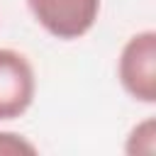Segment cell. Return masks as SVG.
Here are the masks:
<instances>
[{"label": "cell", "instance_id": "cell-1", "mask_svg": "<svg viewBox=\"0 0 156 156\" xmlns=\"http://www.w3.org/2000/svg\"><path fill=\"white\" fill-rule=\"evenodd\" d=\"M117 78L124 93L144 105L156 102V32L144 29L129 37L119 51Z\"/></svg>", "mask_w": 156, "mask_h": 156}, {"label": "cell", "instance_id": "cell-2", "mask_svg": "<svg viewBox=\"0 0 156 156\" xmlns=\"http://www.w3.org/2000/svg\"><path fill=\"white\" fill-rule=\"evenodd\" d=\"M37 24L61 41L85 37L100 15V0H27Z\"/></svg>", "mask_w": 156, "mask_h": 156}, {"label": "cell", "instance_id": "cell-3", "mask_svg": "<svg viewBox=\"0 0 156 156\" xmlns=\"http://www.w3.org/2000/svg\"><path fill=\"white\" fill-rule=\"evenodd\" d=\"M37 95V76L29 58L15 49H0V122L22 117Z\"/></svg>", "mask_w": 156, "mask_h": 156}, {"label": "cell", "instance_id": "cell-4", "mask_svg": "<svg viewBox=\"0 0 156 156\" xmlns=\"http://www.w3.org/2000/svg\"><path fill=\"white\" fill-rule=\"evenodd\" d=\"M124 151L129 156H151L156 151V119L154 117H146L144 122L132 127L124 141Z\"/></svg>", "mask_w": 156, "mask_h": 156}, {"label": "cell", "instance_id": "cell-5", "mask_svg": "<svg viewBox=\"0 0 156 156\" xmlns=\"http://www.w3.org/2000/svg\"><path fill=\"white\" fill-rule=\"evenodd\" d=\"M37 146L17 134V132H0V156H34Z\"/></svg>", "mask_w": 156, "mask_h": 156}]
</instances>
